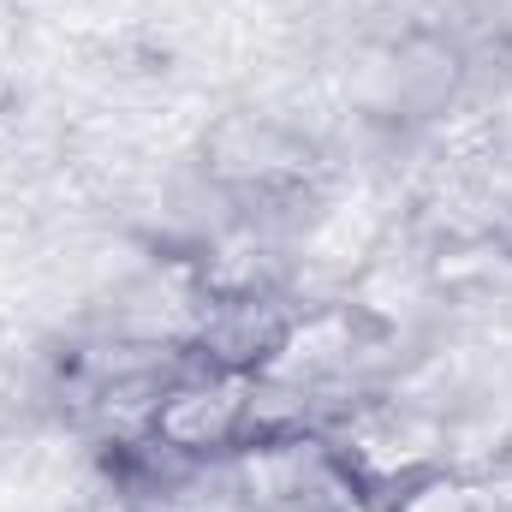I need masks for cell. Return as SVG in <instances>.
Here are the masks:
<instances>
[{"mask_svg":"<svg viewBox=\"0 0 512 512\" xmlns=\"http://www.w3.org/2000/svg\"><path fill=\"white\" fill-rule=\"evenodd\" d=\"M239 512H382V495L346 465L328 429L274 423L227 459Z\"/></svg>","mask_w":512,"mask_h":512,"instance_id":"6da1fadb","label":"cell"},{"mask_svg":"<svg viewBox=\"0 0 512 512\" xmlns=\"http://www.w3.org/2000/svg\"><path fill=\"white\" fill-rule=\"evenodd\" d=\"M262 429V376L191 358L155 387L143 447L173 465H227Z\"/></svg>","mask_w":512,"mask_h":512,"instance_id":"7a4b0ae2","label":"cell"},{"mask_svg":"<svg viewBox=\"0 0 512 512\" xmlns=\"http://www.w3.org/2000/svg\"><path fill=\"white\" fill-rule=\"evenodd\" d=\"M203 179L239 203H292L304 191H316V179L328 173V155L316 137L298 126L274 120V114H221L203 131Z\"/></svg>","mask_w":512,"mask_h":512,"instance_id":"3957f363","label":"cell"},{"mask_svg":"<svg viewBox=\"0 0 512 512\" xmlns=\"http://www.w3.org/2000/svg\"><path fill=\"white\" fill-rule=\"evenodd\" d=\"M370 334H376V322L364 304H322V310L286 316V328L256 376L274 393H310V387L346 382L352 364L364 358Z\"/></svg>","mask_w":512,"mask_h":512,"instance_id":"277c9868","label":"cell"},{"mask_svg":"<svg viewBox=\"0 0 512 512\" xmlns=\"http://www.w3.org/2000/svg\"><path fill=\"white\" fill-rule=\"evenodd\" d=\"M328 441L346 453V465H352L376 495L411 483V477H423V471H435V453H441V429H435L423 411L399 405V399L352 405L346 423L328 429Z\"/></svg>","mask_w":512,"mask_h":512,"instance_id":"5b68a950","label":"cell"},{"mask_svg":"<svg viewBox=\"0 0 512 512\" xmlns=\"http://www.w3.org/2000/svg\"><path fill=\"white\" fill-rule=\"evenodd\" d=\"M382 512H489V495L471 483V477H459V471H423V477H411V483H399V489H387L382 495Z\"/></svg>","mask_w":512,"mask_h":512,"instance_id":"8992f818","label":"cell"},{"mask_svg":"<svg viewBox=\"0 0 512 512\" xmlns=\"http://www.w3.org/2000/svg\"><path fill=\"white\" fill-rule=\"evenodd\" d=\"M78 512H149V507H143L131 489H102V495H90Z\"/></svg>","mask_w":512,"mask_h":512,"instance_id":"52a82bcc","label":"cell"},{"mask_svg":"<svg viewBox=\"0 0 512 512\" xmlns=\"http://www.w3.org/2000/svg\"><path fill=\"white\" fill-rule=\"evenodd\" d=\"M495 54H501V66H507V78H512V18H507V30L495 36Z\"/></svg>","mask_w":512,"mask_h":512,"instance_id":"ba28073f","label":"cell"}]
</instances>
